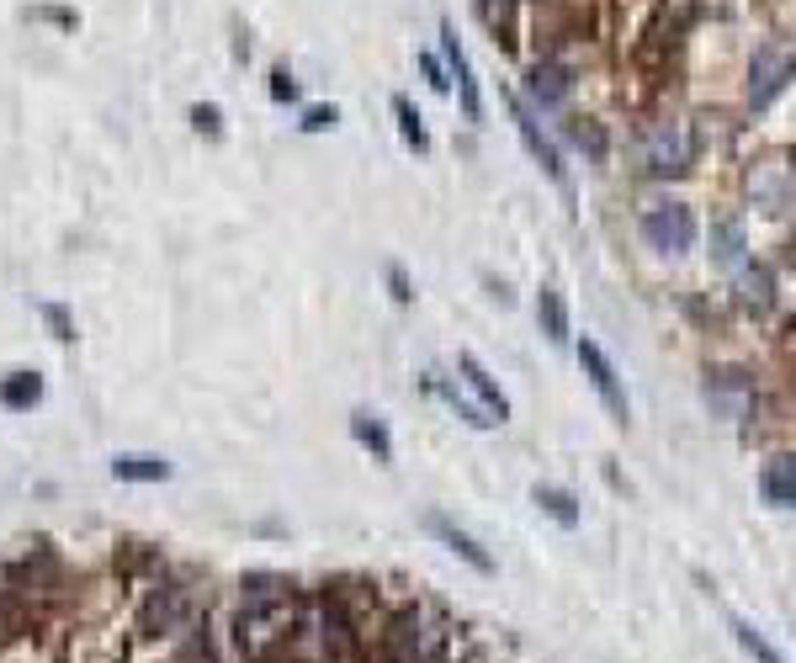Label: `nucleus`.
<instances>
[{
	"label": "nucleus",
	"mask_w": 796,
	"mask_h": 663,
	"mask_svg": "<svg viewBox=\"0 0 796 663\" xmlns=\"http://www.w3.org/2000/svg\"><path fill=\"white\" fill-rule=\"evenodd\" d=\"M643 240L658 255H685L695 245V212L685 202H658L643 212Z\"/></svg>",
	"instance_id": "1"
},
{
	"label": "nucleus",
	"mask_w": 796,
	"mask_h": 663,
	"mask_svg": "<svg viewBox=\"0 0 796 663\" xmlns=\"http://www.w3.org/2000/svg\"><path fill=\"white\" fill-rule=\"evenodd\" d=\"M457 372H462V377H457V387L468 393V404L478 409V419H484V424H505V419H510V398L499 393V383L488 377V367L478 361V356H468V350H462V356H457Z\"/></svg>",
	"instance_id": "2"
},
{
	"label": "nucleus",
	"mask_w": 796,
	"mask_h": 663,
	"mask_svg": "<svg viewBox=\"0 0 796 663\" xmlns=\"http://www.w3.org/2000/svg\"><path fill=\"white\" fill-rule=\"evenodd\" d=\"M579 367H585V377L589 387L600 393V404L616 415V424H626L632 419V398H626V387H622V372H616V361L605 356V350L595 346V340H579Z\"/></svg>",
	"instance_id": "3"
},
{
	"label": "nucleus",
	"mask_w": 796,
	"mask_h": 663,
	"mask_svg": "<svg viewBox=\"0 0 796 663\" xmlns=\"http://www.w3.org/2000/svg\"><path fill=\"white\" fill-rule=\"evenodd\" d=\"M643 165L648 175H680L691 171V128L685 123H658L643 139Z\"/></svg>",
	"instance_id": "4"
},
{
	"label": "nucleus",
	"mask_w": 796,
	"mask_h": 663,
	"mask_svg": "<svg viewBox=\"0 0 796 663\" xmlns=\"http://www.w3.org/2000/svg\"><path fill=\"white\" fill-rule=\"evenodd\" d=\"M792 74H796V59L786 48H775V43L754 48V65H749V106H770L792 85Z\"/></svg>",
	"instance_id": "5"
},
{
	"label": "nucleus",
	"mask_w": 796,
	"mask_h": 663,
	"mask_svg": "<svg viewBox=\"0 0 796 663\" xmlns=\"http://www.w3.org/2000/svg\"><path fill=\"white\" fill-rule=\"evenodd\" d=\"M510 112H516V133H520V143L531 149V160H537V165H542V171H547L557 186H563V181H568V171H563V154H557V143L542 133V123L531 117V106H526V102H516V96H510Z\"/></svg>",
	"instance_id": "6"
},
{
	"label": "nucleus",
	"mask_w": 796,
	"mask_h": 663,
	"mask_svg": "<svg viewBox=\"0 0 796 663\" xmlns=\"http://www.w3.org/2000/svg\"><path fill=\"white\" fill-rule=\"evenodd\" d=\"M441 54H447V70L457 74V96H462V112L473 123H484V96H478V80H473V65H468V48L457 43V27H441Z\"/></svg>",
	"instance_id": "7"
},
{
	"label": "nucleus",
	"mask_w": 796,
	"mask_h": 663,
	"mask_svg": "<svg viewBox=\"0 0 796 663\" xmlns=\"http://www.w3.org/2000/svg\"><path fill=\"white\" fill-rule=\"evenodd\" d=\"M526 91H531L537 106H563L568 91H574V74H568V65H557V59H542V65H531V74H526Z\"/></svg>",
	"instance_id": "8"
},
{
	"label": "nucleus",
	"mask_w": 796,
	"mask_h": 663,
	"mask_svg": "<svg viewBox=\"0 0 796 663\" xmlns=\"http://www.w3.org/2000/svg\"><path fill=\"white\" fill-rule=\"evenodd\" d=\"M171 473L175 467L154 452H117L112 456V478H117V484H165Z\"/></svg>",
	"instance_id": "9"
},
{
	"label": "nucleus",
	"mask_w": 796,
	"mask_h": 663,
	"mask_svg": "<svg viewBox=\"0 0 796 663\" xmlns=\"http://www.w3.org/2000/svg\"><path fill=\"white\" fill-rule=\"evenodd\" d=\"M425 531H430V536H441L451 552H457L462 562H473L478 573H494V558H488V552L478 547V542H473V536H468V531H457V525H451L441 510H430V515H425Z\"/></svg>",
	"instance_id": "10"
},
{
	"label": "nucleus",
	"mask_w": 796,
	"mask_h": 663,
	"mask_svg": "<svg viewBox=\"0 0 796 663\" xmlns=\"http://www.w3.org/2000/svg\"><path fill=\"white\" fill-rule=\"evenodd\" d=\"M43 393H48V387H43V377H37V372H27V367H22V372H5V377H0V409L27 415V409H37V404H43Z\"/></svg>",
	"instance_id": "11"
},
{
	"label": "nucleus",
	"mask_w": 796,
	"mask_h": 663,
	"mask_svg": "<svg viewBox=\"0 0 796 663\" xmlns=\"http://www.w3.org/2000/svg\"><path fill=\"white\" fill-rule=\"evenodd\" d=\"M760 493L781 510H796V456H770L760 473Z\"/></svg>",
	"instance_id": "12"
},
{
	"label": "nucleus",
	"mask_w": 796,
	"mask_h": 663,
	"mask_svg": "<svg viewBox=\"0 0 796 663\" xmlns=\"http://www.w3.org/2000/svg\"><path fill=\"white\" fill-rule=\"evenodd\" d=\"M712 260H717V266H738V260H743V218L723 212V218L712 223Z\"/></svg>",
	"instance_id": "13"
},
{
	"label": "nucleus",
	"mask_w": 796,
	"mask_h": 663,
	"mask_svg": "<svg viewBox=\"0 0 796 663\" xmlns=\"http://www.w3.org/2000/svg\"><path fill=\"white\" fill-rule=\"evenodd\" d=\"M537 324H542V335H547L553 346L568 340V303H563L557 287H542V292H537Z\"/></svg>",
	"instance_id": "14"
},
{
	"label": "nucleus",
	"mask_w": 796,
	"mask_h": 663,
	"mask_svg": "<svg viewBox=\"0 0 796 663\" xmlns=\"http://www.w3.org/2000/svg\"><path fill=\"white\" fill-rule=\"evenodd\" d=\"M350 435H356V446H367L378 462H393V435H388V424H382L378 415L356 409V415H350Z\"/></svg>",
	"instance_id": "15"
},
{
	"label": "nucleus",
	"mask_w": 796,
	"mask_h": 663,
	"mask_svg": "<svg viewBox=\"0 0 796 663\" xmlns=\"http://www.w3.org/2000/svg\"><path fill=\"white\" fill-rule=\"evenodd\" d=\"M706 398H712L717 409H727V415H738V409L754 398V387H749V377H743V372H717V377L706 383Z\"/></svg>",
	"instance_id": "16"
},
{
	"label": "nucleus",
	"mask_w": 796,
	"mask_h": 663,
	"mask_svg": "<svg viewBox=\"0 0 796 663\" xmlns=\"http://www.w3.org/2000/svg\"><path fill=\"white\" fill-rule=\"evenodd\" d=\"M393 117H399V133H404V143L415 149V154H425L430 149V133H425V123H419V112L409 96H393Z\"/></svg>",
	"instance_id": "17"
},
{
	"label": "nucleus",
	"mask_w": 796,
	"mask_h": 663,
	"mask_svg": "<svg viewBox=\"0 0 796 663\" xmlns=\"http://www.w3.org/2000/svg\"><path fill=\"white\" fill-rule=\"evenodd\" d=\"M537 504H542L557 525H579V504H574V493L553 489V484H537Z\"/></svg>",
	"instance_id": "18"
},
{
	"label": "nucleus",
	"mask_w": 796,
	"mask_h": 663,
	"mask_svg": "<svg viewBox=\"0 0 796 663\" xmlns=\"http://www.w3.org/2000/svg\"><path fill=\"white\" fill-rule=\"evenodd\" d=\"M732 637H738V648H743V653H749L754 663H786L781 653H775V648H770V642H764L760 631L749 627V621H732Z\"/></svg>",
	"instance_id": "19"
},
{
	"label": "nucleus",
	"mask_w": 796,
	"mask_h": 663,
	"mask_svg": "<svg viewBox=\"0 0 796 663\" xmlns=\"http://www.w3.org/2000/svg\"><path fill=\"white\" fill-rule=\"evenodd\" d=\"M37 314H43V324H48V335L59 340V346H70L74 340V318L65 303H37Z\"/></svg>",
	"instance_id": "20"
},
{
	"label": "nucleus",
	"mask_w": 796,
	"mask_h": 663,
	"mask_svg": "<svg viewBox=\"0 0 796 663\" xmlns=\"http://www.w3.org/2000/svg\"><path fill=\"white\" fill-rule=\"evenodd\" d=\"M192 128H197V133H208V139H218V133H223V112H218L212 102H197V106H192Z\"/></svg>",
	"instance_id": "21"
},
{
	"label": "nucleus",
	"mask_w": 796,
	"mask_h": 663,
	"mask_svg": "<svg viewBox=\"0 0 796 663\" xmlns=\"http://www.w3.org/2000/svg\"><path fill=\"white\" fill-rule=\"evenodd\" d=\"M335 123H341L335 106H309V112H303V133H324V128H335Z\"/></svg>",
	"instance_id": "22"
},
{
	"label": "nucleus",
	"mask_w": 796,
	"mask_h": 663,
	"mask_svg": "<svg viewBox=\"0 0 796 663\" xmlns=\"http://www.w3.org/2000/svg\"><path fill=\"white\" fill-rule=\"evenodd\" d=\"M298 96H303V91H298V80H292V74L287 70H272V102H298Z\"/></svg>",
	"instance_id": "23"
},
{
	"label": "nucleus",
	"mask_w": 796,
	"mask_h": 663,
	"mask_svg": "<svg viewBox=\"0 0 796 663\" xmlns=\"http://www.w3.org/2000/svg\"><path fill=\"white\" fill-rule=\"evenodd\" d=\"M419 70H425V80H430V91H451V80H447V70H441L436 54H419Z\"/></svg>",
	"instance_id": "24"
},
{
	"label": "nucleus",
	"mask_w": 796,
	"mask_h": 663,
	"mask_svg": "<svg viewBox=\"0 0 796 663\" xmlns=\"http://www.w3.org/2000/svg\"><path fill=\"white\" fill-rule=\"evenodd\" d=\"M388 287H393V303H409L415 292H409V277L399 271V266H388Z\"/></svg>",
	"instance_id": "25"
},
{
	"label": "nucleus",
	"mask_w": 796,
	"mask_h": 663,
	"mask_svg": "<svg viewBox=\"0 0 796 663\" xmlns=\"http://www.w3.org/2000/svg\"><path fill=\"white\" fill-rule=\"evenodd\" d=\"M33 16H48V22H59V27H74V11H54V5H48V11H33Z\"/></svg>",
	"instance_id": "26"
}]
</instances>
